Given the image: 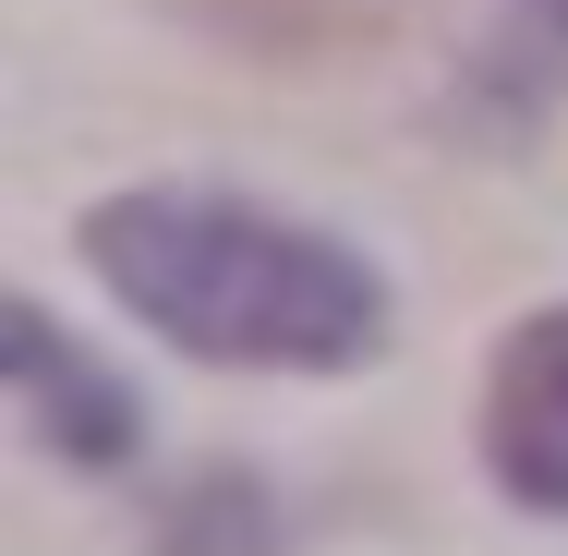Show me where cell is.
I'll use <instances>...</instances> for the list:
<instances>
[{"mask_svg":"<svg viewBox=\"0 0 568 556\" xmlns=\"http://www.w3.org/2000/svg\"><path fill=\"white\" fill-rule=\"evenodd\" d=\"M85 254L158 338L206 363H363L387 327V291L363 254L278 230L230 194H182V182L110 194L85 219Z\"/></svg>","mask_w":568,"mask_h":556,"instance_id":"6da1fadb","label":"cell"},{"mask_svg":"<svg viewBox=\"0 0 568 556\" xmlns=\"http://www.w3.org/2000/svg\"><path fill=\"white\" fill-rule=\"evenodd\" d=\"M484 459L520 508H557L568 520V315H532V327L496 351V387H484Z\"/></svg>","mask_w":568,"mask_h":556,"instance_id":"7a4b0ae2","label":"cell"},{"mask_svg":"<svg viewBox=\"0 0 568 556\" xmlns=\"http://www.w3.org/2000/svg\"><path fill=\"white\" fill-rule=\"evenodd\" d=\"M12 387H24V424L61 447V459H85V472L133 447V400H121V375H110V363H85L37 303H12Z\"/></svg>","mask_w":568,"mask_h":556,"instance_id":"3957f363","label":"cell"},{"mask_svg":"<svg viewBox=\"0 0 568 556\" xmlns=\"http://www.w3.org/2000/svg\"><path fill=\"white\" fill-rule=\"evenodd\" d=\"M170 556H266V496L242 472H206L182 508H170Z\"/></svg>","mask_w":568,"mask_h":556,"instance_id":"277c9868","label":"cell"},{"mask_svg":"<svg viewBox=\"0 0 568 556\" xmlns=\"http://www.w3.org/2000/svg\"><path fill=\"white\" fill-rule=\"evenodd\" d=\"M545 12H568V0H545Z\"/></svg>","mask_w":568,"mask_h":556,"instance_id":"5b68a950","label":"cell"}]
</instances>
